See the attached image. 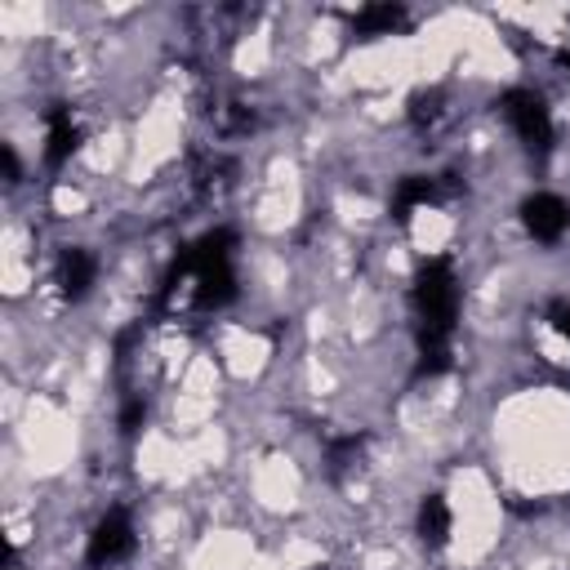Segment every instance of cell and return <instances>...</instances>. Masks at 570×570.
Returning a JSON list of instances; mask_svg holds the SVG:
<instances>
[{
	"instance_id": "obj_1",
	"label": "cell",
	"mask_w": 570,
	"mask_h": 570,
	"mask_svg": "<svg viewBox=\"0 0 570 570\" xmlns=\"http://www.w3.org/2000/svg\"><path fill=\"white\" fill-rule=\"evenodd\" d=\"M499 111H503V120L517 129V138H521L539 160L552 151V116H548V107H543V98H539L534 89L517 85V89L499 94Z\"/></svg>"
},
{
	"instance_id": "obj_2",
	"label": "cell",
	"mask_w": 570,
	"mask_h": 570,
	"mask_svg": "<svg viewBox=\"0 0 570 570\" xmlns=\"http://www.w3.org/2000/svg\"><path fill=\"white\" fill-rule=\"evenodd\" d=\"M134 543H138V534H134V521H129V512H125V508H107V512L98 517V525L89 530V543H85V561H89V570H107V566H120L125 557H134Z\"/></svg>"
},
{
	"instance_id": "obj_3",
	"label": "cell",
	"mask_w": 570,
	"mask_h": 570,
	"mask_svg": "<svg viewBox=\"0 0 570 570\" xmlns=\"http://www.w3.org/2000/svg\"><path fill=\"white\" fill-rule=\"evenodd\" d=\"M521 223H525V232L534 236V240H561L566 236V227H570V205L557 196V191H534V196H525L521 200Z\"/></svg>"
},
{
	"instance_id": "obj_4",
	"label": "cell",
	"mask_w": 570,
	"mask_h": 570,
	"mask_svg": "<svg viewBox=\"0 0 570 570\" xmlns=\"http://www.w3.org/2000/svg\"><path fill=\"white\" fill-rule=\"evenodd\" d=\"M94 281H98V258H94L85 245H67V249L58 254V285H62V294H67L71 303H80V298L94 289Z\"/></svg>"
},
{
	"instance_id": "obj_5",
	"label": "cell",
	"mask_w": 570,
	"mask_h": 570,
	"mask_svg": "<svg viewBox=\"0 0 570 570\" xmlns=\"http://www.w3.org/2000/svg\"><path fill=\"white\" fill-rule=\"evenodd\" d=\"M80 147V125L71 120V107H49V138H45V165L58 169L71 160V151Z\"/></svg>"
},
{
	"instance_id": "obj_6",
	"label": "cell",
	"mask_w": 570,
	"mask_h": 570,
	"mask_svg": "<svg viewBox=\"0 0 570 570\" xmlns=\"http://www.w3.org/2000/svg\"><path fill=\"white\" fill-rule=\"evenodd\" d=\"M436 196H441V183H436L432 174H410V178H401V183H396V191H392V218H396V223H405L414 209L432 205Z\"/></svg>"
},
{
	"instance_id": "obj_7",
	"label": "cell",
	"mask_w": 570,
	"mask_h": 570,
	"mask_svg": "<svg viewBox=\"0 0 570 570\" xmlns=\"http://www.w3.org/2000/svg\"><path fill=\"white\" fill-rule=\"evenodd\" d=\"M414 530L428 548H445L450 543V530H454V517H450V503L441 494H428L414 512Z\"/></svg>"
},
{
	"instance_id": "obj_8",
	"label": "cell",
	"mask_w": 570,
	"mask_h": 570,
	"mask_svg": "<svg viewBox=\"0 0 570 570\" xmlns=\"http://www.w3.org/2000/svg\"><path fill=\"white\" fill-rule=\"evenodd\" d=\"M236 298V272L232 263H218V267H200L196 272V307H227Z\"/></svg>"
},
{
	"instance_id": "obj_9",
	"label": "cell",
	"mask_w": 570,
	"mask_h": 570,
	"mask_svg": "<svg viewBox=\"0 0 570 570\" xmlns=\"http://www.w3.org/2000/svg\"><path fill=\"white\" fill-rule=\"evenodd\" d=\"M401 22H405V9L392 4V0H383V4H365V9L352 18V31H356V36H392Z\"/></svg>"
},
{
	"instance_id": "obj_10",
	"label": "cell",
	"mask_w": 570,
	"mask_h": 570,
	"mask_svg": "<svg viewBox=\"0 0 570 570\" xmlns=\"http://www.w3.org/2000/svg\"><path fill=\"white\" fill-rule=\"evenodd\" d=\"M441 102H445V98H441L436 89H423V94H414V98H410V125H414L419 134H428V129L441 120Z\"/></svg>"
},
{
	"instance_id": "obj_11",
	"label": "cell",
	"mask_w": 570,
	"mask_h": 570,
	"mask_svg": "<svg viewBox=\"0 0 570 570\" xmlns=\"http://www.w3.org/2000/svg\"><path fill=\"white\" fill-rule=\"evenodd\" d=\"M142 423H147V401H142V396H129V401L120 405V432L134 436V432H142Z\"/></svg>"
},
{
	"instance_id": "obj_12",
	"label": "cell",
	"mask_w": 570,
	"mask_h": 570,
	"mask_svg": "<svg viewBox=\"0 0 570 570\" xmlns=\"http://www.w3.org/2000/svg\"><path fill=\"white\" fill-rule=\"evenodd\" d=\"M548 321H552V330H557L561 338H570V298L548 303Z\"/></svg>"
},
{
	"instance_id": "obj_13",
	"label": "cell",
	"mask_w": 570,
	"mask_h": 570,
	"mask_svg": "<svg viewBox=\"0 0 570 570\" xmlns=\"http://www.w3.org/2000/svg\"><path fill=\"white\" fill-rule=\"evenodd\" d=\"M561 67H566V76H570V49H566V53H561Z\"/></svg>"
}]
</instances>
